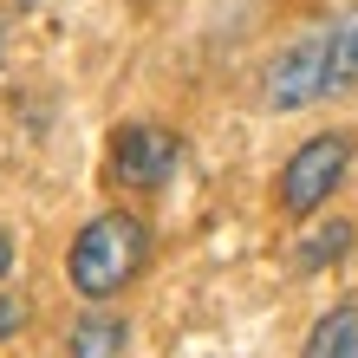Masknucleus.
I'll use <instances>...</instances> for the list:
<instances>
[{
    "mask_svg": "<svg viewBox=\"0 0 358 358\" xmlns=\"http://www.w3.org/2000/svg\"><path fill=\"white\" fill-rule=\"evenodd\" d=\"M7 267H13V235L0 228V280H7Z\"/></svg>",
    "mask_w": 358,
    "mask_h": 358,
    "instance_id": "obj_10",
    "label": "nucleus"
},
{
    "mask_svg": "<svg viewBox=\"0 0 358 358\" xmlns=\"http://www.w3.org/2000/svg\"><path fill=\"white\" fill-rule=\"evenodd\" d=\"M352 170V137L345 131H320V137H306L300 150L287 157V170H280V208L287 215H320V208L332 202V189L345 182Z\"/></svg>",
    "mask_w": 358,
    "mask_h": 358,
    "instance_id": "obj_2",
    "label": "nucleus"
},
{
    "mask_svg": "<svg viewBox=\"0 0 358 358\" xmlns=\"http://www.w3.org/2000/svg\"><path fill=\"white\" fill-rule=\"evenodd\" d=\"M358 241V228L352 222H326V228H313V235L300 241V273H320L332 261H345V248Z\"/></svg>",
    "mask_w": 358,
    "mask_h": 358,
    "instance_id": "obj_7",
    "label": "nucleus"
},
{
    "mask_svg": "<svg viewBox=\"0 0 358 358\" xmlns=\"http://www.w3.org/2000/svg\"><path fill=\"white\" fill-rule=\"evenodd\" d=\"M124 345H131V326L117 313H85L66 332V358H124Z\"/></svg>",
    "mask_w": 358,
    "mask_h": 358,
    "instance_id": "obj_6",
    "label": "nucleus"
},
{
    "mask_svg": "<svg viewBox=\"0 0 358 358\" xmlns=\"http://www.w3.org/2000/svg\"><path fill=\"white\" fill-rule=\"evenodd\" d=\"M20 326H27V300H13V293H0V339H13Z\"/></svg>",
    "mask_w": 358,
    "mask_h": 358,
    "instance_id": "obj_9",
    "label": "nucleus"
},
{
    "mask_svg": "<svg viewBox=\"0 0 358 358\" xmlns=\"http://www.w3.org/2000/svg\"><path fill=\"white\" fill-rule=\"evenodd\" d=\"M143 267H150V222L131 215V208H104V215H92L72 235V248H66V280H72L78 300H92V306L117 300Z\"/></svg>",
    "mask_w": 358,
    "mask_h": 358,
    "instance_id": "obj_1",
    "label": "nucleus"
},
{
    "mask_svg": "<svg viewBox=\"0 0 358 358\" xmlns=\"http://www.w3.org/2000/svg\"><path fill=\"white\" fill-rule=\"evenodd\" d=\"M7 39H13V13H0V66H7Z\"/></svg>",
    "mask_w": 358,
    "mask_h": 358,
    "instance_id": "obj_11",
    "label": "nucleus"
},
{
    "mask_svg": "<svg viewBox=\"0 0 358 358\" xmlns=\"http://www.w3.org/2000/svg\"><path fill=\"white\" fill-rule=\"evenodd\" d=\"M176 157H182V143L163 124H124L111 137V176L124 189H163L176 176Z\"/></svg>",
    "mask_w": 358,
    "mask_h": 358,
    "instance_id": "obj_4",
    "label": "nucleus"
},
{
    "mask_svg": "<svg viewBox=\"0 0 358 358\" xmlns=\"http://www.w3.org/2000/svg\"><path fill=\"white\" fill-rule=\"evenodd\" d=\"M300 358H358V300H339L332 313H320Z\"/></svg>",
    "mask_w": 358,
    "mask_h": 358,
    "instance_id": "obj_5",
    "label": "nucleus"
},
{
    "mask_svg": "<svg viewBox=\"0 0 358 358\" xmlns=\"http://www.w3.org/2000/svg\"><path fill=\"white\" fill-rule=\"evenodd\" d=\"M352 78H358V13L332 27V92H345Z\"/></svg>",
    "mask_w": 358,
    "mask_h": 358,
    "instance_id": "obj_8",
    "label": "nucleus"
},
{
    "mask_svg": "<svg viewBox=\"0 0 358 358\" xmlns=\"http://www.w3.org/2000/svg\"><path fill=\"white\" fill-rule=\"evenodd\" d=\"M261 98L273 104V111H300V104L332 98V33L293 39L287 52H273V66L261 78Z\"/></svg>",
    "mask_w": 358,
    "mask_h": 358,
    "instance_id": "obj_3",
    "label": "nucleus"
}]
</instances>
